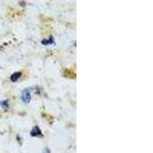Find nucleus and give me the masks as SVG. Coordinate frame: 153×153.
Returning <instances> with one entry per match:
<instances>
[{
	"label": "nucleus",
	"mask_w": 153,
	"mask_h": 153,
	"mask_svg": "<svg viewBox=\"0 0 153 153\" xmlns=\"http://www.w3.org/2000/svg\"><path fill=\"white\" fill-rule=\"evenodd\" d=\"M45 153H49V152H48V151H46Z\"/></svg>",
	"instance_id": "5"
},
{
	"label": "nucleus",
	"mask_w": 153,
	"mask_h": 153,
	"mask_svg": "<svg viewBox=\"0 0 153 153\" xmlns=\"http://www.w3.org/2000/svg\"><path fill=\"white\" fill-rule=\"evenodd\" d=\"M54 43V39H53L52 37H51L49 39H45V40H43L41 41V44L45 45H51V44H52Z\"/></svg>",
	"instance_id": "4"
},
{
	"label": "nucleus",
	"mask_w": 153,
	"mask_h": 153,
	"mask_svg": "<svg viewBox=\"0 0 153 153\" xmlns=\"http://www.w3.org/2000/svg\"><path fill=\"white\" fill-rule=\"evenodd\" d=\"M31 136H39V135H41V130H39L38 127H35V128L32 130V131L31 132Z\"/></svg>",
	"instance_id": "2"
},
{
	"label": "nucleus",
	"mask_w": 153,
	"mask_h": 153,
	"mask_svg": "<svg viewBox=\"0 0 153 153\" xmlns=\"http://www.w3.org/2000/svg\"><path fill=\"white\" fill-rule=\"evenodd\" d=\"M31 93H30V91L28 89L22 91V93H21V99L25 103H28L29 101L31 100Z\"/></svg>",
	"instance_id": "1"
},
{
	"label": "nucleus",
	"mask_w": 153,
	"mask_h": 153,
	"mask_svg": "<svg viewBox=\"0 0 153 153\" xmlns=\"http://www.w3.org/2000/svg\"><path fill=\"white\" fill-rule=\"evenodd\" d=\"M21 72H17V73H15V74H13L12 75V77H11V80H12V82H16V80H17L19 78L21 77Z\"/></svg>",
	"instance_id": "3"
}]
</instances>
